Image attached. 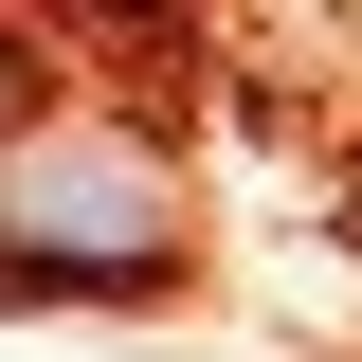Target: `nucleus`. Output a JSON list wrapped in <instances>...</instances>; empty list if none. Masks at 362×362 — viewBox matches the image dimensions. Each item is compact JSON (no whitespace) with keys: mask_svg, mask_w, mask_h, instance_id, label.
Returning a JSON list of instances; mask_svg holds the SVG:
<instances>
[{"mask_svg":"<svg viewBox=\"0 0 362 362\" xmlns=\"http://www.w3.org/2000/svg\"><path fill=\"white\" fill-rule=\"evenodd\" d=\"M181 272V181L109 109L0 127V290H163Z\"/></svg>","mask_w":362,"mask_h":362,"instance_id":"obj_1","label":"nucleus"}]
</instances>
